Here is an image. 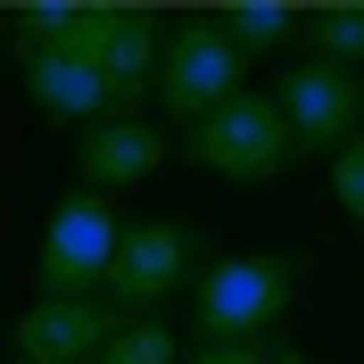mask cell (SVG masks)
<instances>
[{
  "label": "cell",
  "mask_w": 364,
  "mask_h": 364,
  "mask_svg": "<svg viewBox=\"0 0 364 364\" xmlns=\"http://www.w3.org/2000/svg\"><path fill=\"white\" fill-rule=\"evenodd\" d=\"M166 158H174V149H166V133L149 124V116H124V124H91V133H83V149H75V166H83V191H100V199H116V191L149 182Z\"/></svg>",
  "instance_id": "cell-8"
},
{
  "label": "cell",
  "mask_w": 364,
  "mask_h": 364,
  "mask_svg": "<svg viewBox=\"0 0 364 364\" xmlns=\"http://www.w3.org/2000/svg\"><path fill=\"white\" fill-rule=\"evenodd\" d=\"M116 331H124V315L108 298H33L9 323V348H17V364H100Z\"/></svg>",
  "instance_id": "cell-7"
},
{
  "label": "cell",
  "mask_w": 364,
  "mask_h": 364,
  "mask_svg": "<svg viewBox=\"0 0 364 364\" xmlns=\"http://www.w3.org/2000/svg\"><path fill=\"white\" fill-rule=\"evenodd\" d=\"M182 364H273V348H199V356Z\"/></svg>",
  "instance_id": "cell-13"
},
{
  "label": "cell",
  "mask_w": 364,
  "mask_h": 364,
  "mask_svg": "<svg viewBox=\"0 0 364 364\" xmlns=\"http://www.w3.org/2000/svg\"><path fill=\"white\" fill-rule=\"evenodd\" d=\"M191 166H207V174H224V182H273V174H290L298 141H290V124H282V100H273V91L224 100V108L191 133Z\"/></svg>",
  "instance_id": "cell-5"
},
{
  "label": "cell",
  "mask_w": 364,
  "mask_h": 364,
  "mask_svg": "<svg viewBox=\"0 0 364 364\" xmlns=\"http://www.w3.org/2000/svg\"><path fill=\"white\" fill-rule=\"evenodd\" d=\"M215 25H224L232 42H240V50L257 58V50H282V42H290L298 25H306V9H290V0H232V9H224Z\"/></svg>",
  "instance_id": "cell-10"
},
{
  "label": "cell",
  "mask_w": 364,
  "mask_h": 364,
  "mask_svg": "<svg viewBox=\"0 0 364 364\" xmlns=\"http://www.w3.org/2000/svg\"><path fill=\"white\" fill-rule=\"evenodd\" d=\"M331 199H340V215H348V224H364V133L348 141L340 158H331Z\"/></svg>",
  "instance_id": "cell-12"
},
{
  "label": "cell",
  "mask_w": 364,
  "mask_h": 364,
  "mask_svg": "<svg viewBox=\"0 0 364 364\" xmlns=\"http://www.w3.org/2000/svg\"><path fill=\"white\" fill-rule=\"evenodd\" d=\"M240 75H249V50L232 42L224 25H215V17H182L174 33H166V58H158V108L182 116V124L199 133L224 100L249 91Z\"/></svg>",
  "instance_id": "cell-4"
},
{
  "label": "cell",
  "mask_w": 364,
  "mask_h": 364,
  "mask_svg": "<svg viewBox=\"0 0 364 364\" xmlns=\"http://www.w3.org/2000/svg\"><path fill=\"white\" fill-rule=\"evenodd\" d=\"M100 364H182V348H174V331H166V323H124Z\"/></svg>",
  "instance_id": "cell-11"
},
{
  "label": "cell",
  "mask_w": 364,
  "mask_h": 364,
  "mask_svg": "<svg viewBox=\"0 0 364 364\" xmlns=\"http://www.w3.org/2000/svg\"><path fill=\"white\" fill-rule=\"evenodd\" d=\"M174 290H199V232L182 215H133L124 249L108 265V306L124 323H158V306Z\"/></svg>",
  "instance_id": "cell-2"
},
{
  "label": "cell",
  "mask_w": 364,
  "mask_h": 364,
  "mask_svg": "<svg viewBox=\"0 0 364 364\" xmlns=\"http://www.w3.org/2000/svg\"><path fill=\"white\" fill-rule=\"evenodd\" d=\"M298 282H306V257L298 249H249V257H215L191 290V315H199V348H265V331L290 315Z\"/></svg>",
  "instance_id": "cell-1"
},
{
  "label": "cell",
  "mask_w": 364,
  "mask_h": 364,
  "mask_svg": "<svg viewBox=\"0 0 364 364\" xmlns=\"http://www.w3.org/2000/svg\"><path fill=\"white\" fill-rule=\"evenodd\" d=\"M298 42L315 50V58H331V67L356 75L364 67V0H323V9H306Z\"/></svg>",
  "instance_id": "cell-9"
},
{
  "label": "cell",
  "mask_w": 364,
  "mask_h": 364,
  "mask_svg": "<svg viewBox=\"0 0 364 364\" xmlns=\"http://www.w3.org/2000/svg\"><path fill=\"white\" fill-rule=\"evenodd\" d=\"M124 224H133V215H116L100 191L75 182L67 199L50 207V224H42V257H33L42 298H91V290H108V265H116V249H124Z\"/></svg>",
  "instance_id": "cell-3"
},
{
  "label": "cell",
  "mask_w": 364,
  "mask_h": 364,
  "mask_svg": "<svg viewBox=\"0 0 364 364\" xmlns=\"http://www.w3.org/2000/svg\"><path fill=\"white\" fill-rule=\"evenodd\" d=\"M273 100H282V124H290L298 158H340L348 141H356L364 124V75L331 67V58H298L282 83H273Z\"/></svg>",
  "instance_id": "cell-6"
},
{
  "label": "cell",
  "mask_w": 364,
  "mask_h": 364,
  "mask_svg": "<svg viewBox=\"0 0 364 364\" xmlns=\"http://www.w3.org/2000/svg\"><path fill=\"white\" fill-rule=\"evenodd\" d=\"M273 364H306V356H298V348H273Z\"/></svg>",
  "instance_id": "cell-14"
}]
</instances>
